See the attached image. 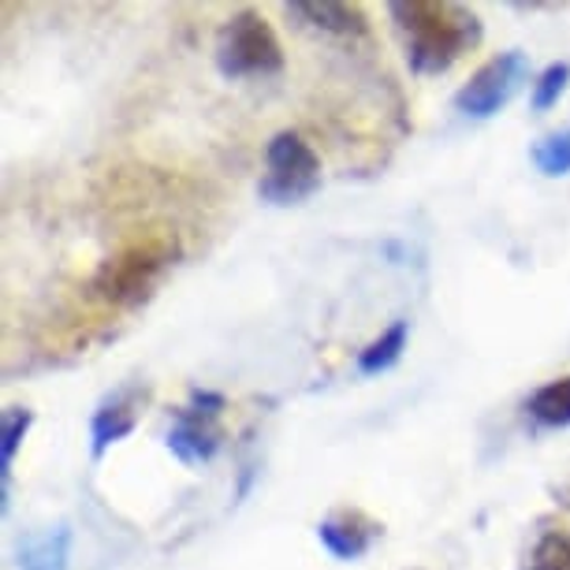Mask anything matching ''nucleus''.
Returning a JSON list of instances; mask_svg holds the SVG:
<instances>
[{"instance_id":"9d476101","label":"nucleus","mask_w":570,"mask_h":570,"mask_svg":"<svg viewBox=\"0 0 570 570\" xmlns=\"http://www.w3.org/2000/svg\"><path fill=\"white\" fill-rule=\"evenodd\" d=\"M19 570H68L71 567V525H49V530L27 533L16 548Z\"/></svg>"},{"instance_id":"f03ea898","label":"nucleus","mask_w":570,"mask_h":570,"mask_svg":"<svg viewBox=\"0 0 570 570\" xmlns=\"http://www.w3.org/2000/svg\"><path fill=\"white\" fill-rule=\"evenodd\" d=\"M213 60L224 79H268V75L284 71V46H279L273 23L254 12V8H239L235 16L224 19L213 41Z\"/></svg>"},{"instance_id":"dca6fc26","label":"nucleus","mask_w":570,"mask_h":570,"mask_svg":"<svg viewBox=\"0 0 570 570\" xmlns=\"http://www.w3.org/2000/svg\"><path fill=\"white\" fill-rule=\"evenodd\" d=\"M522 570H570V533H544L541 541L533 544L530 563Z\"/></svg>"},{"instance_id":"9b49d317","label":"nucleus","mask_w":570,"mask_h":570,"mask_svg":"<svg viewBox=\"0 0 570 570\" xmlns=\"http://www.w3.org/2000/svg\"><path fill=\"white\" fill-rule=\"evenodd\" d=\"M406 340H411V321H392L389 328L376 336L370 347L358 351V358H354V365H358L362 376H381L400 365L403 351H406Z\"/></svg>"},{"instance_id":"0eeeda50","label":"nucleus","mask_w":570,"mask_h":570,"mask_svg":"<svg viewBox=\"0 0 570 570\" xmlns=\"http://www.w3.org/2000/svg\"><path fill=\"white\" fill-rule=\"evenodd\" d=\"M284 12L303 30H314V35L325 38L354 41L370 35V16L358 4H343V0H295V4H284Z\"/></svg>"},{"instance_id":"39448f33","label":"nucleus","mask_w":570,"mask_h":570,"mask_svg":"<svg viewBox=\"0 0 570 570\" xmlns=\"http://www.w3.org/2000/svg\"><path fill=\"white\" fill-rule=\"evenodd\" d=\"M224 395L209 392V389H195L190 392V403L179 406L176 422H171L165 444L176 455L183 466H202V462L217 459V451L224 448Z\"/></svg>"},{"instance_id":"f257e3e1","label":"nucleus","mask_w":570,"mask_h":570,"mask_svg":"<svg viewBox=\"0 0 570 570\" xmlns=\"http://www.w3.org/2000/svg\"><path fill=\"white\" fill-rule=\"evenodd\" d=\"M389 16L403 38L414 75H444L459 57L481 46V16L455 0H395Z\"/></svg>"},{"instance_id":"7ed1b4c3","label":"nucleus","mask_w":570,"mask_h":570,"mask_svg":"<svg viewBox=\"0 0 570 570\" xmlns=\"http://www.w3.org/2000/svg\"><path fill=\"white\" fill-rule=\"evenodd\" d=\"M321 187V157L298 131H276L265 146V176L257 179V198L268 206H303Z\"/></svg>"},{"instance_id":"423d86ee","label":"nucleus","mask_w":570,"mask_h":570,"mask_svg":"<svg viewBox=\"0 0 570 570\" xmlns=\"http://www.w3.org/2000/svg\"><path fill=\"white\" fill-rule=\"evenodd\" d=\"M530 75V60L519 49L497 52L470 75L466 82L455 90V109L470 120H489L500 109H508L511 98L519 94V86Z\"/></svg>"},{"instance_id":"ddd939ff","label":"nucleus","mask_w":570,"mask_h":570,"mask_svg":"<svg viewBox=\"0 0 570 570\" xmlns=\"http://www.w3.org/2000/svg\"><path fill=\"white\" fill-rule=\"evenodd\" d=\"M35 425V411L30 406H4L0 414V508L8 511V478H12L16 451L23 448V440Z\"/></svg>"},{"instance_id":"1a4fd4ad","label":"nucleus","mask_w":570,"mask_h":570,"mask_svg":"<svg viewBox=\"0 0 570 570\" xmlns=\"http://www.w3.org/2000/svg\"><path fill=\"white\" fill-rule=\"evenodd\" d=\"M376 537H381V525L365 519L362 511H336L317 522V541L325 544V552L332 559H343V563L362 559L373 548Z\"/></svg>"},{"instance_id":"2eb2a0df","label":"nucleus","mask_w":570,"mask_h":570,"mask_svg":"<svg viewBox=\"0 0 570 570\" xmlns=\"http://www.w3.org/2000/svg\"><path fill=\"white\" fill-rule=\"evenodd\" d=\"M567 86H570V63L563 60H556V63H548V68L537 75V82H533V98H530V109L533 112H548V109H556L559 98L567 94Z\"/></svg>"},{"instance_id":"20e7f679","label":"nucleus","mask_w":570,"mask_h":570,"mask_svg":"<svg viewBox=\"0 0 570 570\" xmlns=\"http://www.w3.org/2000/svg\"><path fill=\"white\" fill-rule=\"evenodd\" d=\"M171 246L165 239H146L124 246L120 254L105 257L90 279V292L109 306H135L154 292L157 279L171 265Z\"/></svg>"},{"instance_id":"4468645a","label":"nucleus","mask_w":570,"mask_h":570,"mask_svg":"<svg viewBox=\"0 0 570 570\" xmlns=\"http://www.w3.org/2000/svg\"><path fill=\"white\" fill-rule=\"evenodd\" d=\"M530 160L537 165V171L548 176V179L570 176V127H567V131L544 135L541 142L530 149Z\"/></svg>"},{"instance_id":"6e6552de","label":"nucleus","mask_w":570,"mask_h":570,"mask_svg":"<svg viewBox=\"0 0 570 570\" xmlns=\"http://www.w3.org/2000/svg\"><path fill=\"white\" fill-rule=\"evenodd\" d=\"M138 411H142V392L138 389L112 392L90 417V455L101 459L112 444L131 436L138 425Z\"/></svg>"},{"instance_id":"f8f14e48","label":"nucleus","mask_w":570,"mask_h":570,"mask_svg":"<svg viewBox=\"0 0 570 570\" xmlns=\"http://www.w3.org/2000/svg\"><path fill=\"white\" fill-rule=\"evenodd\" d=\"M522 411L541 429H570V373L541 384V389L525 400Z\"/></svg>"}]
</instances>
